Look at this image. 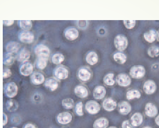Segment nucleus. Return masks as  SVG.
<instances>
[{
  "label": "nucleus",
  "mask_w": 159,
  "mask_h": 128,
  "mask_svg": "<svg viewBox=\"0 0 159 128\" xmlns=\"http://www.w3.org/2000/svg\"><path fill=\"white\" fill-rule=\"evenodd\" d=\"M129 44L128 38L122 34L116 36L114 39V45L116 49L119 51H123L127 48Z\"/></svg>",
  "instance_id": "f257e3e1"
},
{
  "label": "nucleus",
  "mask_w": 159,
  "mask_h": 128,
  "mask_svg": "<svg viewBox=\"0 0 159 128\" xmlns=\"http://www.w3.org/2000/svg\"><path fill=\"white\" fill-rule=\"evenodd\" d=\"M5 94L8 98H13L17 95L18 87L14 82H10L6 84L4 87Z\"/></svg>",
  "instance_id": "f03ea898"
},
{
  "label": "nucleus",
  "mask_w": 159,
  "mask_h": 128,
  "mask_svg": "<svg viewBox=\"0 0 159 128\" xmlns=\"http://www.w3.org/2000/svg\"><path fill=\"white\" fill-rule=\"evenodd\" d=\"M77 76L78 78L81 81L87 82L91 78L92 73L89 67L83 66L78 70Z\"/></svg>",
  "instance_id": "7ed1b4c3"
},
{
  "label": "nucleus",
  "mask_w": 159,
  "mask_h": 128,
  "mask_svg": "<svg viewBox=\"0 0 159 128\" xmlns=\"http://www.w3.org/2000/svg\"><path fill=\"white\" fill-rule=\"evenodd\" d=\"M131 77L135 79H140L143 77L145 74V69L142 65H134L130 70Z\"/></svg>",
  "instance_id": "20e7f679"
},
{
  "label": "nucleus",
  "mask_w": 159,
  "mask_h": 128,
  "mask_svg": "<svg viewBox=\"0 0 159 128\" xmlns=\"http://www.w3.org/2000/svg\"><path fill=\"white\" fill-rule=\"evenodd\" d=\"M68 73V69L63 65L57 66L53 71L55 77L58 80H65L67 78Z\"/></svg>",
  "instance_id": "39448f33"
},
{
  "label": "nucleus",
  "mask_w": 159,
  "mask_h": 128,
  "mask_svg": "<svg viewBox=\"0 0 159 128\" xmlns=\"http://www.w3.org/2000/svg\"><path fill=\"white\" fill-rule=\"evenodd\" d=\"M85 108L89 113L94 115L99 112L101 110V106L96 101L90 100L86 103Z\"/></svg>",
  "instance_id": "423d86ee"
},
{
  "label": "nucleus",
  "mask_w": 159,
  "mask_h": 128,
  "mask_svg": "<svg viewBox=\"0 0 159 128\" xmlns=\"http://www.w3.org/2000/svg\"><path fill=\"white\" fill-rule=\"evenodd\" d=\"M34 53L37 57L45 58L48 59L50 51L49 48L43 44H39L34 48Z\"/></svg>",
  "instance_id": "0eeeda50"
},
{
  "label": "nucleus",
  "mask_w": 159,
  "mask_h": 128,
  "mask_svg": "<svg viewBox=\"0 0 159 128\" xmlns=\"http://www.w3.org/2000/svg\"><path fill=\"white\" fill-rule=\"evenodd\" d=\"M19 39L23 43H32L34 40V34L29 31H23L19 32Z\"/></svg>",
  "instance_id": "6e6552de"
},
{
  "label": "nucleus",
  "mask_w": 159,
  "mask_h": 128,
  "mask_svg": "<svg viewBox=\"0 0 159 128\" xmlns=\"http://www.w3.org/2000/svg\"><path fill=\"white\" fill-rule=\"evenodd\" d=\"M73 119V116L70 113L63 112L59 113L57 116V120L59 124L61 125H67L69 124Z\"/></svg>",
  "instance_id": "1a4fd4ad"
},
{
  "label": "nucleus",
  "mask_w": 159,
  "mask_h": 128,
  "mask_svg": "<svg viewBox=\"0 0 159 128\" xmlns=\"http://www.w3.org/2000/svg\"><path fill=\"white\" fill-rule=\"evenodd\" d=\"M116 82L121 86H128L131 83V79L129 75L125 73H121L117 75Z\"/></svg>",
  "instance_id": "9d476101"
},
{
  "label": "nucleus",
  "mask_w": 159,
  "mask_h": 128,
  "mask_svg": "<svg viewBox=\"0 0 159 128\" xmlns=\"http://www.w3.org/2000/svg\"><path fill=\"white\" fill-rule=\"evenodd\" d=\"M44 86L48 90L53 91L57 89L59 86V82L56 78L51 77L46 80Z\"/></svg>",
  "instance_id": "9b49d317"
},
{
  "label": "nucleus",
  "mask_w": 159,
  "mask_h": 128,
  "mask_svg": "<svg viewBox=\"0 0 159 128\" xmlns=\"http://www.w3.org/2000/svg\"><path fill=\"white\" fill-rule=\"evenodd\" d=\"M33 71V65L29 62H24L20 66L19 72L21 75L27 77L32 74Z\"/></svg>",
  "instance_id": "f8f14e48"
},
{
  "label": "nucleus",
  "mask_w": 159,
  "mask_h": 128,
  "mask_svg": "<svg viewBox=\"0 0 159 128\" xmlns=\"http://www.w3.org/2000/svg\"><path fill=\"white\" fill-rule=\"evenodd\" d=\"M143 89L146 94L148 95L153 94L157 90L156 83L152 80H147L143 84Z\"/></svg>",
  "instance_id": "ddd939ff"
},
{
  "label": "nucleus",
  "mask_w": 159,
  "mask_h": 128,
  "mask_svg": "<svg viewBox=\"0 0 159 128\" xmlns=\"http://www.w3.org/2000/svg\"><path fill=\"white\" fill-rule=\"evenodd\" d=\"M30 81L33 84L39 85L44 82L45 77L42 73L39 72H35L31 75Z\"/></svg>",
  "instance_id": "4468645a"
},
{
  "label": "nucleus",
  "mask_w": 159,
  "mask_h": 128,
  "mask_svg": "<svg viewBox=\"0 0 159 128\" xmlns=\"http://www.w3.org/2000/svg\"><path fill=\"white\" fill-rule=\"evenodd\" d=\"M64 35L66 39L69 40H74L78 38L79 32L77 29L75 28H67L64 31Z\"/></svg>",
  "instance_id": "2eb2a0df"
},
{
  "label": "nucleus",
  "mask_w": 159,
  "mask_h": 128,
  "mask_svg": "<svg viewBox=\"0 0 159 128\" xmlns=\"http://www.w3.org/2000/svg\"><path fill=\"white\" fill-rule=\"evenodd\" d=\"M145 113L147 116L152 118L157 116L158 109L156 106L152 103H147L145 106Z\"/></svg>",
  "instance_id": "dca6fc26"
},
{
  "label": "nucleus",
  "mask_w": 159,
  "mask_h": 128,
  "mask_svg": "<svg viewBox=\"0 0 159 128\" xmlns=\"http://www.w3.org/2000/svg\"><path fill=\"white\" fill-rule=\"evenodd\" d=\"M103 107L106 111L111 112L115 109L117 104L111 98H107L103 102Z\"/></svg>",
  "instance_id": "f3484780"
},
{
  "label": "nucleus",
  "mask_w": 159,
  "mask_h": 128,
  "mask_svg": "<svg viewBox=\"0 0 159 128\" xmlns=\"http://www.w3.org/2000/svg\"><path fill=\"white\" fill-rule=\"evenodd\" d=\"M30 54L28 50L26 48H23L19 51L17 55L16 58L18 61L24 63L27 62L30 59Z\"/></svg>",
  "instance_id": "a211bd4d"
},
{
  "label": "nucleus",
  "mask_w": 159,
  "mask_h": 128,
  "mask_svg": "<svg viewBox=\"0 0 159 128\" xmlns=\"http://www.w3.org/2000/svg\"><path fill=\"white\" fill-rule=\"evenodd\" d=\"M75 95L80 98H85L88 96L89 92L87 88L83 85L77 86L75 89Z\"/></svg>",
  "instance_id": "6ab92c4d"
},
{
  "label": "nucleus",
  "mask_w": 159,
  "mask_h": 128,
  "mask_svg": "<svg viewBox=\"0 0 159 128\" xmlns=\"http://www.w3.org/2000/svg\"><path fill=\"white\" fill-rule=\"evenodd\" d=\"M119 112L122 115H127L131 111V105L126 101L120 102L118 105Z\"/></svg>",
  "instance_id": "aec40b11"
},
{
  "label": "nucleus",
  "mask_w": 159,
  "mask_h": 128,
  "mask_svg": "<svg viewBox=\"0 0 159 128\" xmlns=\"http://www.w3.org/2000/svg\"><path fill=\"white\" fill-rule=\"evenodd\" d=\"M106 94V89L102 86H96L93 91V97L96 99H102L104 98Z\"/></svg>",
  "instance_id": "412c9836"
},
{
  "label": "nucleus",
  "mask_w": 159,
  "mask_h": 128,
  "mask_svg": "<svg viewBox=\"0 0 159 128\" xmlns=\"http://www.w3.org/2000/svg\"><path fill=\"white\" fill-rule=\"evenodd\" d=\"M158 33L155 29H150L149 31L145 32L143 37L147 42L151 43L155 42L157 37Z\"/></svg>",
  "instance_id": "4be33fe9"
},
{
  "label": "nucleus",
  "mask_w": 159,
  "mask_h": 128,
  "mask_svg": "<svg viewBox=\"0 0 159 128\" xmlns=\"http://www.w3.org/2000/svg\"><path fill=\"white\" fill-rule=\"evenodd\" d=\"M20 45L19 43L15 41H10L7 44L6 46V50L7 52L14 53L17 52L20 48Z\"/></svg>",
  "instance_id": "5701e85b"
},
{
  "label": "nucleus",
  "mask_w": 159,
  "mask_h": 128,
  "mask_svg": "<svg viewBox=\"0 0 159 128\" xmlns=\"http://www.w3.org/2000/svg\"><path fill=\"white\" fill-rule=\"evenodd\" d=\"M143 121V115L139 113H134L131 118V125L134 127L140 126Z\"/></svg>",
  "instance_id": "b1692460"
},
{
  "label": "nucleus",
  "mask_w": 159,
  "mask_h": 128,
  "mask_svg": "<svg viewBox=\"0 0 159 128\" xmlns=\"http://www.w3.org/2000/svg\"><path fill=\"white\" fill-rule=\"evenodd\" d=\"M87 62L90 65H93L98 62V57L97 54L94 51L89 52L86 57Z\"/></svg>",
  "instance_id": "393cba45"
},
{
  "label": "nucleus",
  "mask_w": 159,
  "mask_h": 128,
  "mask_svg": "<svg viewBox=\"0 0 159 128\" xmlns=\"http://www.w3.org/2000/svg\"><path fill=\"white\" fill-rule=\"evenodd\" d=\"M109 125V121L105 118H99L94 121L93 124L94 128H107Z\"/></svg>",
  "instance_id": "a878e982"
},
{
  "label": "nucleus",
  "mask_w": 159,
  "mask_h": 128,
  "mask_svg": "<svg viewBox=\"0 0 159 128\" xmlns=\"http://www.w3.org/2000/svg\"><path fill=\"white\" fill-rule=\"evenodd\" d=\"M6 107L8 111L12 112L18 109L19 104L15 100L9 99L6 103Z\"/></svg>",
  "instance_id": "bb28decb"
},
{
  "label": "nucleus",
  "mask_w": 159,
  "mask_h": 128,
  "mask_svg": "<svg viewBox=\"0 0 159 128\" xmlns=\"http://www.w3.org/2000/svg\"><path fill=\"white\" fill-rule=\"evenodd\" d=\"M19 27L24 31H29L32 27V22L30 20H19L18 21Z\"/></svg>",
  "instance_id": "cd10ccee"
},
{
  "label": "nucleus",
  "mask_w": 159,
  "mask_h": 128,
  "mask_svg": "<svg viewBox=\"0 0 159 128\" xmlns=\"http://www.w3.org/2000/svg\"><path fill=\"white\" fill-rule=\"evenodd\" d=\"M113 58L115 61L118 64H123L127 60V56L122 52H116L113 55Z\"/></svg>",
  "instance_id": "c85d7f7f"
},
{
  "label": "nucleus",
  "mask_w": 159,
  "mask_h": 128,
  "mask_svg": "<svg viewBox=\"0 0 159 128\" xmlns=\"http://www.w3.org/2000/svg\"><path fill=\"white\" fill-rule=\"evenodd\" d=\"M15 57L12 53H6L4 56L3 64L6 65H11L14 63Z\"/></svg>",
  "instance_id": "c756f323"
},
{
  "label": "nucleus",
  "mask_w": 159,
  "mask_h": 128,
  "mask_svg": "<svg viewBox=\"0 0 159 128\" xmlns=\"http://www.w3.org/2000/svg\"><path fill=\"white\" fill-rule=\"evenodd\" d=\"M141 96V94L140 91L139 90H134V89L129 90L127 92L126 94V97L129 100L134 99L136 98L139 99L140 98Z\"/></svg>",
  "instance_id": "7c9ffc66"
},
{
  "label": "nucleus",
  "mask_w": 159,
  "mask_h": 128,
  "mask_svg": "<svg viewBox=\"0 0 159 128\" xmlns=\"http://www.w3.org/2000/svg\"><path fill=\"white\" fill-rule=\"evenodd\" d=\"M48 59L45 58L37 57L36 61V66L37 69L43 70L46 68Z\"/></svg>",
  "instance_id": "2f4dec72"
},
{
  "label": "nucleus",
  "mask_w": 159,
  "mask_h": 128,
  "mask_svg": "<svg viewBox=\"0 0 159 128\" xmlns=\"http://www.w3.org/2000/svg\"><path fill=\"white\" fill-rule=\"evenodd\" d=\"M62 106L66 109H70L73 108L75 105L74 100L71 98H66L62 100L61 102Z\"/></svg>",
  "instance_id": "473e14b6"
},
{
  "label": "nucleus",
  "mask_w": 159,
  "mask_h": 128,
  "mask_svg": "<svg viewBox=\"0 0 159 128\" xmlns=\"http://www.w3.org/2000/svg\"><path fill=\"white\" fill-rule=\"evenodd\" d=\"M105 84L108 86H113L115 83L114 80V74L113 73H109L107 74L103 79Z\"/></svg>",
  "instance_id": "72a5a7b5"
},
{
  "label": "nucleus",
  "mask_w": 159,
  "mask_h": 128,
  "mask_svg": "<svg viewBox=\"0 0 159 128\" xmlns=\"http://www.w3.org/2000/svg\"><path fill=\"white\" fill-rule=\"evenodd\" d=\"M148 54L152 58L157 57L159 55V46H153L148 49Z\"/></svg>",
  "instance_id": "f704fd0d"
},
{
  "label": "nucleus",
  "mask_w": 159,
  "mask_h": 128,
  "mask_svg": "<svg viewBox=\"0 0 159 128\" xmlns=\"http://www.w3.org/2000/svg\"><path fill=\"white\" fill-rule=\"evenodd\" d=\"M65 59L64 55L60 53L55 54L52 56V61L55 64H60Z\"/></svg>",
  "instance_id": "c9c22d12"
},
{
  "label": "nucleus",
  "mask_w": 159,
  "mask_h": 128,
  "mask_svg": "<svg viewBox=\"0 0 159 128\" xmlns=\"http://www.w3.org/2000/svg\"><path fill=\"white\" fill-rule=\"evenodd\" d=\"M83 103L81 102H79L76 104L75 107V112L78 116H82L84 115L83 111Z\"/></svg>",
  "instance_id": "e433bc0d"
},
{
  "label": "nucleus",
  "mask_w": 159,
  "mask_h": 128,
  "mask_svg": "<svg viewBox=\"0 0 159 128\" xmlns=\"http://www.w3.org/2000/svg\"><path fill=\"white\" fill-rule=\"evenodd\" d=\"M123 22L125 27L128 29H133L135 26L136 21L135 20H124Z\"/></svg>",
  "instance_id": "4c0bfd02"
},
{
  "label": "nucleus",
  "mask_w": 159,
  "mask_h": 128,
  "mask_svg": "<svg viewBox=\"0 0 159 128\" xmlns=\"http://www.w3.org/2000/svg\"><path fill=\"white\" fill-rule=\"evenodd\" d=\"M11 122L12 124L15 125H19L21 123V117L18 114H14L11 116Z\"/></svg>",
  "instance_id": "58836bf2"
},
{
  "label": "nucleus",
  "mask_w": 159,
  "mask_h": 128,
  "mask_svg": "<svg viewBox=\"0 0 159 128\" xmlns=\"http://www.w3.org/2000/svg\"><path fill=\"white\" fill-rule=\"evenodd\" d=\"M11 75V72L8 68H6L3 71V78H7L10 77Z\"/></svg>",
  "instance_id": "ea45409f"
},
{
  "label": "nucleus",
  "mask_w": 159,
  "mask_h": 128,
  "mask_svg": "<svg viewBox=\"0 0 159 128\" xmlns=\"http://www.w3.org/2000/svg\"><path fill=\"white\" fill-rule=\"evenodd\" d=\"M122 128H134L129 120H125L123 121L122 122Z\"/></svg>",
  "instance_id": "a19ab883"
},
{
  "label": "nucleus",
  "mask_w": 159,
  "mask_h": 128,
  "mask_svg": "<svg viewBox=\"0 0 159 128\" xmlns=\"http://www.w3.org/2000/svg\"><path fill=\"white\" fill-rule=\"evenodd\" d=\"M14 23V20H3V24L6 26H10Z\"/></svg>",
  "instance_id": "79ce46f5"
},
{
  "label": "nucleus",
  "mask_w": 159,
  "mask_h": 128,
  "mask_svg": "<svg viewBox=\"0 0 159 128\" xmlns=\"http://www.w3.org/2000/svg\"><path fill=\"white\" fill-rule=\"evenodd\" d=\"M23 128H37L36 126L31 123H27L23 126Z\"/></svg>",
  "instance_id": "37998d69"
},
{
  "label": "nucleus",
  "mask_w": 159,
  "mask_h": 128,
  "mask_svg": "<svg viewBox=\"0 0 159 128\" xmlns=\"http://www.w3.org/2000/svg\"><path fill=\"white\" fill-rule=\"evenodd\" d=\"M7 120H8V118H7V115L3 113V126H6L7 125Z\"/></svg>",
  "instance_id": "c03bdc74"
},
{
  "label": "nucleus",
  "mask_w": 159,
  "mask_h": 128,
  "mask_svg": "<svg viewBox=\"0 0 159 128\" xmlns=\"http://www.w3.org/2000/svg\"><path fill=\"white\" fill-rule=\"evenodd\" d=\"M155 122L157 126H159V115L157 116V118L155 119Z\"/></svg>",
  "instance_id": "a18cd8bd"
},
{
  "label": "nucleus",
  "mask_w": 159,
  "mask_h": 128,
  "mask_svg": "<svg viewBox=\"0 0 159 128\" xmlns=\"http://www.w3.org/2000/svg\"><path fill=\"white\" fill-rule=\"evenodd\" d=\"M143 128H152L150 127H149V126H146V127H143Z\"/></svg>",
  "instance_id": "49530a36"
},
{
  "label": "nucleus",
  "mask_w": 159,
  "mask_h": 128,
  "mask_svg": "<svg viewBox=\"0 0 159 128\" xmlns=\"http://www.w3.org/2000/svg\"><path fill=\"white\" fill-rule=\"evenodd\" d=\"M157 36H158V39L159 40V31H158V32Z\"/></svg>",
  "instance_id": "de8ad7c7"
},
{
  "label": "nucleus",
  "mask_w": 159,
  "mask_h": 128,
  "mask_svg": "<svg viewBox=\"0 0 159 128\" xmlns=\"http://www.w3.org/2000/svg\"><path fill=\"white\" fill-rule=\"evenodd\" d=\"M109 128H116V127H114V126H111V127H110Z\"/></svg>",
  "instance_id": "09e8293b"
},
{
  "label": "nucleus",
  "mask_w": 159,
  "mask_h": 128,
  "mask_svg": "<svg viewBox=\"0 0 159 128\" xmlns=\"http://www.w3.org/2000/svg\"><path fill=\"white\" fill-rule=\"evenodd\" d=\"M18 128L15 127H11V128Z\"/></svg>",
  "instance_id": "8fccbe9b"
}]
</instances>
